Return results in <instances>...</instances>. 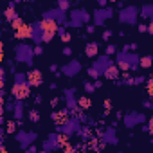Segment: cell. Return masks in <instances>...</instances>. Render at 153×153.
<instances>
[{"label":"cell","mask_w":153,"mask_h":153,"mask_svg":"<svg viewBox=\"0 0 153 153\" xmlns=\"http://www.w3.org/2000/svg\"><path fill=\"white\" fill-rule=\"evenodd\" d=\"M40 27H41V36H43L45 41L52 40V36L58 33V24H56V20H52V18H45V20H41Z\"/></svg>","instance_id":"1"},{"label":"cell","mask_w":153,"mask_h":153,"mask_svg":"<svg viewBox=\"0 0 153 153\" xmlns=\"http://www.w3.org/2000/svg\"><path fill=\"white\" fill-rule=\"evenodd\" d=\"M11 25H13V29H15L16 38H20V40H27V38L33 36V27L27 25V24H24L20 18H16L15 22H11Z\"/></svg>","instance_id":"2"},{"label":"cell","mask_w":153,"mask_h":153,"mask_svg":"<svg viewBox=\"0 0 153 153\" xmlns=\"http://www.w3.org/2000/svg\"><path fill=\"white\" fill-rule=\"evenodd\" d=\"M11 94H13V97H16V99H25V97H29V86L27 85H24V83H16L13 88H11Z\"/></svg>","instance_id":"3"},{"label":"cell","mask_w":153,"mask_h":153,"mask_svg":"<svg viewBox=\"0 0 153 153\" xmlns=\"http://www.w3.org/2000/svg\"><path fill=\"white\" fill-rule=\"evenodd\" d=\"M27 81H29L31 86H38L43 81V76H41L40 70H31V72H27Z\"/></svg>","instance_id":"4"},{"label":"cell","mask_w":153,"mask_h":153,"mask_svg":"<svg viewBox=\"0 0 153 153\" xmlns=\"http://www.w3.org/2000/svg\"><path fill=\"white\" fill-rule=\"evenodd\" d=\"M52 119H54V123L56 124H65L67 121H69V115H67V112H54L52 114Z\"/></svg>","instance_id":"5"},{"label":"cell","mask_w":153,"mask_h":153,"mask_svg":"<svg viewBox=\"0 0 153 153\" xmlns=\"http://www.w3.org/2000/svg\"><path fill=\"white\" fill-rule=\"evenodd\" d=\"M105 74H106V78H108V79H114V78H117V76H119V69H117V67H108Z\"/></svg>","instance_id":"6"},{"label":"cell","mask_w":153,"mask_h":153,"mask_svg":"<svg viewBox=\"0 0 153 153\" xmlns=\"http://www.w3.org/2000/svg\"><path fill=\"white\" fill-rule=\"evenodd\" d=\"M6 18H7V20H11V22H15V20H16V13H15V7H13V6H9V7H7V11H6Z\"/></svg>","instance_id":"7"},{"label":"cell","mask_w":153,"mask_h":153,"mask_svg":"<svg viewBox=\"0 0 153 153\" xmlns=\"http://www.w3.org/2000/svg\"><path fill=\"white\" fill-rule=\"evenodd\" d=\"M90 105H92V101H90L88 97H81V99H79V106H81V108H90Z\"/></svg>","instance_id":"8"},{"label":"cell","mask_w":153,"mask_h":153,"mask_svg":"<svg viewBox=\"0 0 153 153\" xmlns=\"http://www.w3.org/2000/svg\"><path fill=\"white\" fill-rule=\"evenodd\" d=\"M95 52H97V45H95V43H92V45L86 47V54H88V56H94Z\"/></svg>","instance_id":"9"},{"label":"cell","mask_w":153,"mask_h":153,"mask_svg":"<svg viewBox=\"0 0 153 153\" xmlns=\"http://www.w3.org/2000/svg\"><path fill=\"white\" fill-rule=\"evenodd\" d=\"M58 144L61 146V148H65L69 142H67V135H58Z\"/></svg>","instance_id":"10"},{"label":"cell","mask_w":153,"mask_h":153,"mask_svg":"<svg viewBox=\"0 0 153 153\" xmlns=\"http://www.w3.org/2000/svg\"><path fill=\"white\" fill-rule=\"evenodd\" d=\"M140 67H151V60L149 58H142L140 60Z\"/></svg>","instance_id":"11"},{"label":"cell","mask_w":153,"mask_h":153,"mask_svg":"<svg viewBox=\"0 0 153 153\" xmlns=\"http://www.w3.org/2000/svg\"><path fill=\"white\" fill-rule=\"evenodd\" d=\"M146 90H148V94L153 97V81H149V83L146 85Z\"/></svg>","instance_id":"12"},{"label":"cell","mask_w":153,"mask_h":153,"mask_svg":"<svg viewBox=\"0 0 153 153\" xmlns=\"http://www.w3.org/2000/svg\"><path fill=\"white\" fill-rule=\"evenodd\" d=\"M63 151H65V153H74V148H72V144H67V146L63 148Z\"/></svg>","instance_id":"13"},{"label":"cell","mask_w":153,"mask_h":153,"mask_svg":"<svg viewBox=\"0 0 153 153\" xmlns=\"http://www.w3.org/2000/svg\"><path fill=\"white\" fill-rule=\"evenodd\" d=\"M29 115H31V121H38V112H34V110H33Z\"/></svg>","instance_id":"14"},{"label":"cell","mask_w":153,"mask_h":153,"mask_svg":"<svg viewBox=\"0 0 153 153\" xmlns=\"http://www.w3.org/2000/svg\"><path fill=\"white\" fill-rule=\"evenodd\" d=\"M7 132H15V123H13V121L7 123Z\"/></svg>","instance_id":"15"},{"label":"cell","mask_w":153,"mask_h":153,"mask_svg":"<svg viewBox=\"0 0 153 153\" xmlns=\"http://www.w3.org/2000/svg\"><path fill=\"white\" fill-rule=\"evenodd\" d=\"M61 38H63V41H69V40H70V34H67V33H65Z\"/></svg>","instance_id":"16"},{"label":"cell","mask_w":153,"mask_h":153,"mask_svg":"<svg viewBox=\"0 0 153 153\" xmlns=\"http://www.w3.org/2000/svg\"><path fill=\"white\" fill-rule=\"evenodd\" d=\"M149 132H151V135H153V117L149 119Z\"/></svg>","instance_id":"17"},{"label":"cell","mask_w":153,"mask_h":153,"mask_svg":"<svg viewBox=\"0 0 153 153\" xmlns=\"http://www.w3.org/2000/svg\"><path fill=\"white\" fill-rule=\"evenodd\" d=\"M139 31H140V33H144V31H148V27H146V25H140V27H139Z\"/></svg>","instance_id":"18"},{"label":"cell","mask_w":153,"mask_h":153,"mask_svg":"<svg viewBox=\"0 0 153 153\" xmlns=\"http://www.w3.org/2000/svg\"><path fill=\"white\" fill-rule=\"evenodd\" d=\"M121 69H124V70H126V69H128V63H126V61H123V63H121Z\"/></svg>","instance_id":"19"},{"label":"cell","mask_w":153,"mask_h":153,"mask_svg":"<svg viewBox=\"0 0 153 153\" xmlns=\"http://www.w3.org/2000/svg\"><path fill=\"white\" fill-rule=\"evenodd\" d=\"M148 31H149V33H151V34H153V22H151V24H149V25H148Z\"/></svg>","instance_id":"20"}]
</instances>
